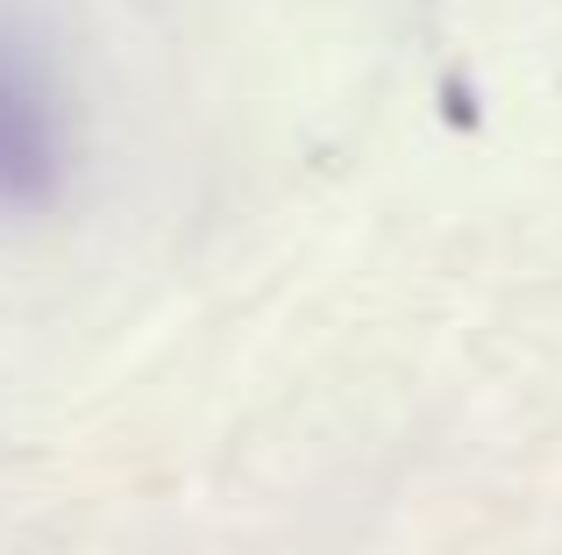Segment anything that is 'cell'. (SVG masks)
<instances>
[{
  "label": "cell",
  "instance_id": "1",
  "mask_svg": "<svg viewBox=\"0 0 562 555\" xmlns=\"http://www.w3.org/2000/svg\"><path fill=\"white\" fill-rule=\"evenodd\" d=\"M50 171V122H43L36 93L0 65V200H36Z\"/></svg>",
  "mask_w": 562,
  "mask_h": 555
}]
</instances>
